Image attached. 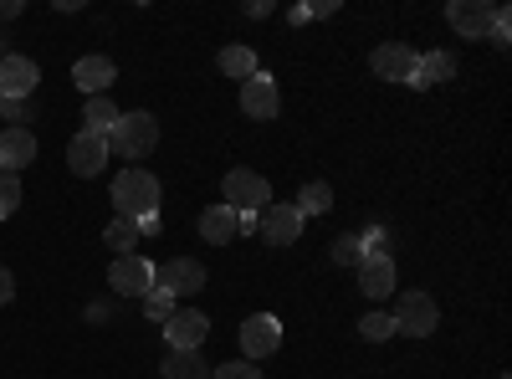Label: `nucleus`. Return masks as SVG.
Returning <instances> with one entry per match:
<instances>
[{"mask_svg":"<svg viewBox=\"0 0 512 379\" xmlns=\"http://www.w3.org/2000/svg\"><path fill=\"white\" fill-rule=\"evenodd\" d=\"M390 333H395V318H390V313H364V318H359V339H364V344H384Z\"/></svg>","mask_w":512,"mask_h":379,"instance_id":"25","label":"nucleus"},{"mask_svg":"<svg viewBox=\"0 0 512 379\" xmlns=\"http://www.w3.org/2000/svg\"><path fill=\"white\" fill-rule=\"evenodd\" d=\"M221 72L236 77V82H246V77L262 72V67H256V52H251V47H226V52H221Z\"/></svg>","mask_w":512,"mask_h":379,"instance_id":"23","label":"nucleus"},{"mask_svg":"<svg viewBox=\"0 0 512 379\" xmlns=\"http://www.w3.org/2000/svg\"><path fill=\"white\" fill-rule=\"evenodd\" d=\"M0 57H6V52H0Z\"/></svg>","mask_w":512,"mask_h":379,"instance_id":"34","label":"nucleus"},{"mask_svg":"<svg viewBox=\"0 0 512 379\" xmlns=\"http://www.w3.org/2000/svg\"><path fill=\"white\" fill-rule=\"evenodd\" d=\"M492 16H497L492 0H451V6H446L451 31H456V36H466V41H482V36L492 31Z\"/></svg>","mask_w":512,"mask_h":379,"instance_id":"8","label":"nucleus"},{"mask_svg":"<svg viewBox=\"0 0 512 379\" xmlns=\"http://www.w3.org/2000/svg\"><path fill=\"white\" fill-rule=\"evenodd\" d=\"M210 379H262V369H256L251 359H231V364H216Z\"/></svg>","mask_w":512,"mask_h":379,"instance_id":"29","label":"nucleus"},{"mask_svg":"<svg viewBox=\"0 0 512 379\" xmlns=\"http://www.w3.org/2000/svg\"><path fill=\"white\" fill-rule=\"evenodd\" d=\"M364 257H369V251H364L359 236H338V241H333V262H338V267H359Z\"/></svg>","mask_w":512,"mask_h":379,"instance_id":"26","label":"nucleus"},{"mask_svg":"<svg viewBox=\"0 0 512 379\" xmlns=\"http://www.w3.org/2000/svg\"><path fill=\"white\" fill-rule=\"evenodd\" d=\"M333 11H338V0H318V6H308V16H318V21L333 16Z\"/></svg>","mask_w":512,"mask_h":379,"instance_id":"32","label":"nucleus"},{"mask_svg":"<svg viewBox=\"0 0 512 379\" xmlns=\"http://www.w3.org/2000/svg\"><path fill=\"white\" fill-rule=\"evenodd\" d=\"M369 67H374L379 82H405V88H410V77H415V52L405 47V41H384V47H374Z\"/></svg>","mask_w":512,"mask_h":379,"instance_id":"13","label":"nucleus"},{"mask_svg":"<svg viewBox=\"0 0 512 379\" xmlns=\"http://www.w3.org/2000/svg\"><path fill=\"white\" fill-rule=\"evenodd\" d=\"M200 236L210 246H231L236 241V210L231 205H210L205 216H200Z\"/></svg>","mask_w":512,"mask_h":379,"instance_id":"20","label":"nucleus"},{"mask_svg":"<svg viewBox=\"0 0 512 379\" xmlns=\"http://www.w3.org/2000/svg\"><path fill=\"white\" fill-rule=\"evenodd\" d=\"M154 144H159V123H154V113H118L113 134H108V154L144 159V154H154Z\"/></svg>","mask_w":512,"mask_h":379,"instance_id":"2","label":"nucleus"},{"mask_svg":"<svg viewBox=\"0 0 512 379\" xmlns=\"http://www.w3.org/2000/svg\"><path fill=\"white\" fill-rule=\"evenodd\" d=\"M451 77H456V57H446V52H425V57H415L410 88H436V82H451Z\"/></svg>","mask_w":512,"mask_h":379,"instance_id":"19","label":"nucleus"},{"mask_svg":"<svg viewBox=\"0 0 512 379\" xmlns=\"http://www.w3.org/2000/svg\"><path fill=\"white\" fill-rule=\"evenodd\" d=\"M67 164H72V175H77V180L103 175V164H108V139H103V134H72V144H67Z\"/></svg>","mask_w":512,"mask_h":379,"instance_id":"12","label":"nucleus"},{"mask_svg":"<svg viewBox=\"0 0 512 379\" xmlns=\"http://www.w3.org/2000/svg\"><path fill=\"white\" fill-rule=\"evenodd\" d=\"M256 231H262L267 246H297V236H303V216H297V205H267L262 216H256Z\"/></svg>","mask_w":512,"mask_h":379,"instance_id":"10","label":"nucleus"},{"mask_svg":"<svg viewBox=\"0 0 512 379\" xmlns=\"http://www.w3.org/2000/svg\"><path fill=\"white\" fill-rule=\"evenodd\" d=\"M144 313H149V323H169V318H175V298H169V292H149Z\"/></svg>","mask_w":512,"mask_h":379,"instance_id":"28","label":"nucleus"},{"mask_svg":"<svg viewBox=\"0 0 512 379\" xmlns=\"http://www.w3.org/2000/svg\"><path fill=\"white\" fill-rule=\"evenodd\" d=\"M16 205H21V175H0V221L16 216Z\"/></svg>","mask_w":512,"mask_h":379,"instance_id":"27","label":"nucleus"},{"mask_svg":"<svg viewBox=\"0 0 512 379\" xmlns=\"http://www.w3.org/2000/svg\"><path fill=\"white\" fill-rule=\"evenodd\" d=\"M359 292H364V298H374V303L395 292V262L384 257V251H369V257L359 262Z\"/></svg>","mask_w":512,"mask_h":379,"instance_id":"17","label":"nucleus"},{"mask_svg":"<svg viewBox=\"0 0 512 379\" xmlns=\"http://www.w3.org/2000/svg\"><path fill=\"white\" fill-rule=\"evenodd\" d=\"M113 216L134 221V226L159 216V180L149 170H139V164H128V170L113 180Z\"/></svg>","mask_w":512,"mask_h":379,"instance_id":"1","label":"nucleus"},{"mask_svg":"<svg viewBox=\"0 0 512 379\" xmlns=\"http://www.w3.org/2000/svg\"><path fill=\"white\" fill-rule=\"evenodd\" d=\"M36 82H41V67L21 52H6L0 57V98H11V103H26L36 93Z\"/></svg>","mask_w":512,"mask_h":379,"instance_id":"6","label":"nucleus"},{"mask_svg":"<svg viewBox=\"0 0 512 379\" xmlns=\"http://www.w3.org/2000/svg\"><path fill=\"white\" fill-rule=\"evenodd\" d=\"M292 205H297V216H303V221H308V216H323V210H333V185L308 180L303 190H297V200H292Z\"/></svg>","mask_w":512,"mask_h":379,"instance_id":"22","label":"nucleus"},{"mask_svg":"<svg viewBox=\"0 0 512 379\" xmlns=\"http://www.w3.org/2000/svg\"><path fill=\"white\" fill-rule=\"evenodd\" d=\"M108 287L118 292V298H149V292H154V267L139 257V251H128V257H113V267H108Z\"/></svg>","mask_w":512,"mask_h":379,"instance_id":"5","label":"nucleus"},{"mask_svg":"<svg viewBox=\"0 0 512 379\" xmlns=\"http://www.w3.org/2000/svg\"><path fill=\"white\" fill-rule=\"evenodd\" d=\"M492 41H497V47H507V41H512V26H507V11L497 6V16H492V31H487Z\"/></svg>","mask_w":512,"mask_h":379,"instance_id":"30","label":"nucleus"},{"mask_svg":"<svg viewBox=\"0 0 512 379\" xmlns=\"http://www.w3.org/2000/svg\"><path fill=\"white\" fill-rule=\"evenodd\" d=\"M113 123H118V108H113V98L103 93V98H88V108H82V134H113Z\"/></svg>","mask_w":512,"mask_h":379,"instance_id":"21","label":"nucleus"},{"mask_svg":"<svg viewBox=\"0 0 512 379\" xmlns=\"http://www.w3.org/2000/svg\"><path fill=\"white\" fill-rule=\"evenodd\" d=\"M216 374V364H205L200 349H169L164 359V379H210Z\"/></svg>","mask_w":512,"mask_h":379,"instance_id":"18","label":"nucleus"},{"mask_svg":"<svg viewBox=\"0 0 512 379\" xmlns=\"http://www.w3.org/2000/svg\"><path fill=\"white\" fill-rule=\"evenodd\" d=\"M282 349V323L272 318V313H256V318H246L241 323V359H267V354H277Z\"/></svg>","mask_w":512,"mask_h":379,"instance_id":"7","label":"nucleus"},{"mask_svg":"<svg viewBox=\"0 0 512 379\" xmlns=\"http://www.w3.org/2000/svg\"><path fill=\"white\" fill-rule=\"evenodd\" d=\"M103 241L118 251V257H128V251L139 246V226H134V221H123V216H113V221H108V231H103Z\"/></svg>","mask_w":512,"mask_h":379,"instance_id":"24","label":"nucleus"},{"mask_svg":"<svg viewBox=\"0 0 512 379\" xmlns=\"http://www.w3.org/2000/svg\"><path fill=\"white\" fill-rule=\"evenodd\" d=\"M164 339H169V349H200L210 339V318L195 308H175V318L164 323Z\"/></svg>","mask_w":512,"mask_h":379,"instance_id":"14","label":"nucleus"},{"mask_svg":"<svg viewBox=\"0 0 512 379\" xmlns=\"http://www.w3.org/2000/svg\"><path fill=\"white\" fill-rule=\"evenodd\" d=\"M221 190H226V205L236 210V216H262V210L272 205V185L256 170H231Z\"/></svg>","mask_w":512,"mask_h":379,"instance_id":"4","label":"nucleus"},{"mask_svg":"<svg viewBox=\"0 0 512 379\" xmlns=\"http://www.w3.org/2000/svg\"><path fill=\"white\" fill-rule=\"evenodd\" d=\"M72 82H77L88 98H103L113 82H118V67H113V57H98V52H93V57H77V62H72Z\"/></svg>","mask_w":512,"mask_h":379,"instance_id":"15","label":"nucleus"},{"mask_svg":"<svg viewBox=\"0 0 512 379\" xmlns=\"http://www.w3.org/2000/svg\"><path fill=\"white\" fill-rule=\"evenodd\" d=\"M16 298V277H11V267H0V308H6Z\"/></svg>","mask_w":512,"mask_h":379,"instance_id":"31","label":"nucleus"},{"mask_svg":"<svg viewBox=\"0 0 512 379\" xmlns=\"http://www.w3.org/2000/svg\"><path fill=\"white\" fill-rule=\"evenodd\" d=\"M241 113L246 118H277L282 113V93H277V77L256 72L241 82Z\"/></svg>","mask_w":512,"mask_h":379,"instance_id":"11","label":"nucleus"},{"mask_svg":"<svg viewBox=\"0 0 512 379\" xmlns=\"http://www.w3.org/2000/svg\"><path fill=\"white\" fill-rule=\"evenodd\" d=\"M36 164V134L31 129H0V175H21Z\"/></svg>","mask_w":512,"mask_h":379,"instance_id":"16","label":"nucleus"},{"mask_svg":"<svg viewBox=\"0 0 512 379\" xmlns=\"http://www.w3.org/2000/svg\"><path fill=\"white\" fill-rule=\"evenodd\" d=\"M390 318H395V333H405V339H425V333H436V328H441V308H436V298H431V292H420V287L400 292V308H395Z\"/></svg>","mask_w":512,"mask_h":379,"instance_id":"3","label":"nucleus"},{"mask_svg":"<svg viewBox=\"0 0 512 379\" xmlns=\"http://www.w3.org/2000/svg\"><path fill=\"white\" fill-rule=\"evenodd\" d=\"M21 16V0H0V21H16Z\"/></svg>","mask_w":512,"mask_h":379,"instance_id":"33","label":"nucleus"},{"mask_svg":"<svg viewBox=\"0 0 512 379\" xmlns=\"http://www.w3.org/2000/svg\"><path fill=\"white\" fill-rule=\"evenodd\" d=\"M200 287H205V267L195 257H175L154 272V292H169V298H190Z\"/></svg>","mask_w":512,"mask_h":379,"instance_id":"9","label":"nucleus"}]
</instances>
